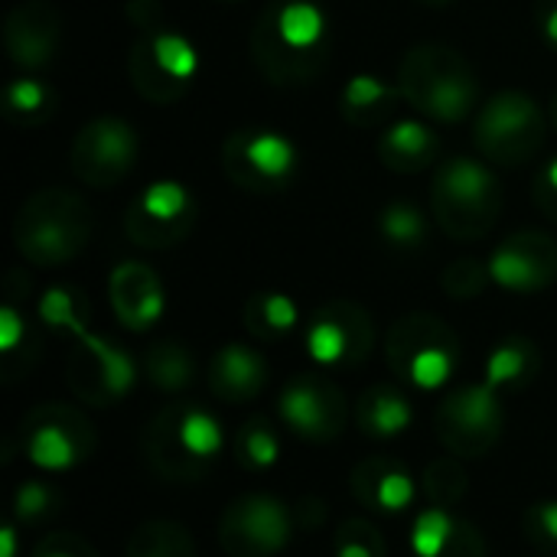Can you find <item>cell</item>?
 <instances>
[{"mask_svg":"<svg viewBox=\"0 0 557 557\" xmlns=\"http://www.w3.org/2000/svg\"><path fill=\"white\" fill-rule=\"evenodd\" d=\"M548 134V117L542 104L525 91H499L490 98L476 117L473 137L486 160L499 166L529 163Z\"/></svg>","mask_w":557,"mask_h":557,"instance_id":"obj_7","label":"cell"},{"mask_svg":"<svg viewBox=\"0 0 557 557\" xmlns=\"http://www.w3.org/2000/svg\"><path fill=\"white\" fill-rule=\"evenodd\" d=\"M127 75H131V85L137 88V95L147 98L150 104H173L189 88V82H180L176 75H170L160 65V59H157L147 33H140L137 42L127 52Z\"/></svg>","mask_w":557,"mask_h":557,"instance_id":"obj_27","label":"cell"},{"mask_svg":"<svg viewBox=\"0 0 557 557\" xmlns=\"http://www.w3.org/2000/svg\"><path fill=\"white\" fill-rule=\"evenodd\" d=\"M65 382L78 401L91 408H111L134 388L137 366L131 352H124L111 339L82 333L75 336V349L69 352Z\"/></svg>","mask_w":557,"mask_h":557,"instance_id":"obj_12","label":"cell"},{"mask_svg":"<svg viewBox=\"0 0 557 557\" xmlns=\"http://www.w3.org/2000/svg\"><path fill=\"white\" fill-rule=\"evenodd\" d=\"M196 222V202L186 193V186L173 180L150 183L127 209L124 232L137 248L147 251H166L180 245Z\"/></svg>","mask_w":557,"mask_h":557,"instance_id":"obj_15","label":"cell"},{"mask_svg":"<svg viewBox=\"0 0 557 557\" xmlns=\"http://www.w3.org/2000/svg\"><path fill=\"white\" fill-rule=\"evenodd\" d=\"M539 369H542L539 346L525 336H509L490 352L483 382L490 388H496L499 395L503 392H522L535 382Z\"/></svg>","mask_w":557,"mask_h":557,"instance_id":"obj_26","label":"cell"},{"mask_svg":"<svg viewBox=\"0 0 557 557\" xmlns=\"http://www.w3.org/2000/svg\"><path fill=\"white\" fill-rule=\"evenodd\" d=\"M134 160H137V134L121 117L88 121L69 147L72 173L95 189L117 186L134 170Z\"/></svg>","mask_w":557,"mask_h":557,"instance_id":"obj_14","label":"cell"},{"mask_svg":"<svg viewBox=\"0 0 557 557\" xmlns=\"http://www.w3.org/2000/svg\"><path fill=\"white\" fill-rule=\"evenodd\" d=\"M127 557H196V545L183 525L157 519V522H144L131 535Z\"/></svg>","mask_w":557,"mask_h":557,"instance_id":"obj_30","label":"cell"},{"mask_svg":"<svg viewBox=\"0 0 557 557\" xmlns=\"http://www.w3.org/2000/svg\"><path fill=\"white\" fill-rule=\"evenodd\" d=\"M26 336H29V330H26L23 317L13 307H3L0 310V349H3V356H10L20 343H26Z\"/></svg>","mask_w":557,"mask_h":557,"instance_id":"obj_44","label":"cell"},{"mask_svg":"<svg viewBox=\"0 0 557 557\" xmlns=\"http://www.w3.org/2000/svg\"><path fill=\"white\" fill-rule=\"evenodd\" d=\"M418 3H424V7H447V3H454V0H418Z\"/></svg>","mask_w":557,"mask_h":557,"instance_id":"obj_48","label":"cell"},{"mask_svg":"<svg viewBox=\"0 0 557 557\" xmlns=\"http://www.w3.org/2000/svg\"><path fill=\"white\" fill-rule=\"evenodd\" d=\"M294 509L271 493H248L219 519V545L228 557H274L290 545Z\"/></svg>","mask_w":557,"mask_h":557,"instance_id":"obj_10","label":"cell"},{"mask_svg":"<svg viewBox=\"0 0 557 557\" xmlns=\"http://www.w3.org/2000/svg\"><path fill=\"white\" fill-rule=\"evenodd\" d=\"M401 101L441 124H460L476 108V75L470 62L441 42L411 46L398 65Z\"/></svg>","mask_w":557,"mask_h":557,"instance_id":"obj_4","label":"cell"},{"mask_svg":"<svg viewBox=\"0 0 557 557\" xmlns=\"http://www.w3.org/2000/svg\"><path fill=\"white\" fill-rule=\"evenodd\" d=\"M490 274L512 294H535L557 281V242L545 232H516L499 242Z\"/></svg>","mask_w":557,"mask_h":557,"instance_id":"obj_17","label":"cell"},{"mask_svg":"<svg viewBox=\"0 0 557 557\" xmlns=\"http://www.w3.org/2000/svg\"><path fill=\"white\" fill-rule=\"evenodd\" d=\"M225 447L219 421L199 405H166L140 437L147 467L166 483H199Z\"/></svg>","mask_w":557,"mask_h":557,"instance_id":"obj_2","label":"cell"},{"mask_svg":"<svg viewBox=\"0 0 557 557\" xmlns=\"http://www.w3.org/2000/svg\"><path fill=\"white\" fill-rule=\"evenodd\" d=\"M127 16H131V23L140 33H160V29H166L163 26V7H160V0H131L127 3Z\"/></svg>","mask_w":557,"mask_h":557,"instance_id":"obj_43","label":"cell"},{"mask_svg":"<svg viewBox=\"0 0 557 557\" xmlns=\"http://www.w3.org/2000/svg\"><path fill=\"white\" fill-rule=\"evenodd\" d=\"M437 437L460 460L486 457L503 437V401L486 382L450 392L437 408Z\"/></svg>","mask_w":557,"mask_h":557,"instance_id":"obj_9","label":"cell"},{"mask_svg":"<svg viewBox=\"0 0 557 557\" xmlns=\"http://www.w3.org/2000/svg\"><path fill=\"white\" fill-rule=\"evenodd\" d=\"M297 166V150L277 131L242 127L232 131L222 144L225 176L248 193H277L290 186Z\"/></svg>","mask_w":557,"mask_h":557,"instance_id":"obj_11","label":"cell"},{"mask_svg":"<svg viewBox=\"0 0 557 557\" xmlns=\"http://www.w3.org/2000/svg\"><path fill=\"white\" fill-rule=\"evenodd\" d=\"M411 401L395 385H372L356 401V424L372 441H392L411 428Z\"/></svg>","mask_w":557,"mask_h":557,"instance_id":"obj_24","label":"cell"},{"mask_svg":"<svg viewBox=\"0 0 557 557\" xmlns=\"http://www.w3.org/2000/svg\"><path fill=\"white\" fill-rule=\"evenodd\" d=\"M411 548L414 557H486V542L473 522L434 506L414 519Z\"/></svg>","mask_w":557,"mask_h":557,"instance_id":"obj_22","label":"cell"},{"mask_svg":"<svg viewBox=\"0 0 557 557\" xmlns=\"http://www.w3.org/2000/svg\"><path fill=\"white\" fill-rule=\"evenodd\" d=\"M532 196H535V206L557 225V157L542 170V176L535 180Z\"/></svg>","mask_w":557,"mask_h":557,"instance_id":"obj_42","label":"cell"},{"mask_svg":"<svg viewBox=\"0 0 557 557\" xmlns=\"http://www.w3.org/2000/svg\"><path fill=\"white\" fill-rule=\"evenodd\" d=\"M522 532L535 548L557 555V499L529 506L522 516Z\"/></svg>","mask_w":557,"mask_h":557,"instance_id":"obj_40","label":"cell"},{"mask_svg":"<svg viewBox=\"0 0 557 557\" xmlns=\"http://www.w3.org/2000/svg\"><path fill=\"white\" fill-rule=\"evenodd\" d=\"M379 235L398 248V251H414L428 238V222L418 206L411 202H388L379 215Z\"/></svg>","mask_w":557,"mask_h":557,"instance_id":"obj_35","label":"cell"},{"mask_svg":"<svg viewBox=\"0 0 557 557\" xmlns=\"http://www.w3.org/2000/svg\"><path fill=\"white\" fill-rule=\"evenodd\" d=\"M352 499L372 512H405L411 509L414 496H418V483L414 476L392 457H369L352 470L349 480Z\"/></svg>","mask_w":557,"mask_h":557,"instance_id":"obj_20","label":"cell"},{"mask_svg":"<svg viewBox=\"0 0 557 557\" xmlns=\"http://www.w3.org/2000/svg\"><path fill=\"white\" fill-rule=\"evenodd\" d=\"M535 16H539L545 39L557 46V0H535Z\"/></svg>","mask_w":557,"mask_h":557,"instance_id":"obj_45","label":"cell"},{"mask_svg":"<svg viewBox=\"0 0 557 557\" xmlns=\"http://www.w3.org/2000/svg\"><path fill=\"white\" fill-rule=\"evenodd\" d=\"M297 320H300L297 304L287 294H277V290L251 294L245 310H242V323H245L248 336H255L261 343H281L284 336L294 333Z\"/></svg>","mask_w":557,"mask_h":557,"instance_id":"obj_28","label":"cell"},{"mask_svg":"<svg viewBox=\"0 0 557 557\" xmlns=\"http://www.w3.org/2000/svg\"><path fill=\"white\" fill-rule=\"evenodd\" d=\"M235 457L245 470H271L281 457V437L268 418H248L235 434Z\"/></svg>","mask_w":557,"mask_h":557,"instance_id":"obj_32","label":"cell"},{"mask_svg":"<svg viewBox=\"0 0 557 557\" xmlns=\"http://www.w3.org/2000/svg\"><path fill=\"white\" fill-rule=\"evenodd\" d=\"M33 557H101L85 539L72 535V532H55V535H46L36 548Z\"/></svg>","mask_w":557,"mask_h":557,"instance_id":"obj_41","label":"cell"},{"mask_svg":"<svg viewBox=\"0 0 557 557\" xmlns=\"http://www.w3.org/2000/svg\"><path fill=\"white\" fill-rule=\"evenodd\" d=\"M251 59L274 85L317 82L330 62L326 16L310 0H274L251 29Z\"/></svg>","mask_w":557,"mask_h":557,"instance_id":"obj_1","label":"cell"},{"mask_svg":"<svg viewBox=\"0 0 557 557\" xmlns=\"http://www.w3.org/2000/svg\"><path fill=\"white\" fill-rule=\"evenodd\" d=\"M398 98H401L398 85H388L379 75H352L343 88L339 108L352 127L372 131V127L388 124L392 111L398 108Z\"/></svg>","mask_w":557,"mask_h":557,"instance_id":"obj_25","label":"cell"},{"mask_svg":"<svg viewBox=\"0 0 557 557\" xmlns=\"http://www.w3.org/2000/svg\"><path fill=\"white\" fill-rule=\"evenodd\" d=\"M385 356L401 382L421 392H437L460 366V339L434 313H405L388 330Z\"/></svg>","mask_w":557,"mask_h":557,"instance_id":"obj_6","label":"cell"},{"mask_svg":"<svg viewBox=\"0 0 557 557\" xmlns=\"http://www.w3.org/2000/svg\"><path fill=\"white\" fill-rule=\"evenodd\" d=\"M91 238L88 202L62 186L33 193L13 219V245L36 268H62L85 251Z\"/></svg>","mask_w":557,"mask_h":557,"instance_id":"obj_3","label":"cell"},{"mask_svg":"<svg viewBox=\"0 0 557 557\" xmlns=\"http://www.w3.org/2000/svg\"><path fill=\"white\" fill-rule=\"evenodd\" d=\"M62 509V493L46 480H26L13 496V519L20 525H39Z\"/></svg>","mask_w":557,"mask_h":557,"instance_id":"obj_36","label":"cell"},{"mask_svg":"<svg viewBox=\"0 0 557 557\" xmlns=\"http://www.w3.org/2000/svg\"><path fill=\"white\" fill-rule=\"evenodd\" d=\"M421 490L434 509H457L470 493V476L460 463V457H437L424 467Z\"/></svg>","mask_w":557,"mask_h":557,"instance_id":"obj_31","label":"cell"},{"mask_svg":"<svg viewBox=\"0 0 557 557\" xmlns=\"http://www.w3.org/2000/svg\"><path fill=\"white\" fill-rule=\"evenodd\" d=\"M55 108V95L46 82L39 78H16L7 85V95H3V111L10 121H20V124H39L52 114Z\"/></svg>","mask_w":557,"mask_h":557,"instance_id":"obj_33","label":"cell"},{"mask_svg":"<svg viewBox=\"0 0 557 557\" xmlns=\"http://www.w3.org/2000/svg\"><path fill=\"white\" fill-rule=\"evenodd\" d=\"M0 542H3V552H0V557H13V545H16V532H13V525H7V529L0 532Z\"/></svg>","mask_w":557,"mask_h":557,"instance_id":"obj_46","label":"cell"},{"mask_svg":"<svg viewBox=\"0 0 557 557\" xmlns=\"http://www.w3.org/2000/svg\"><path fill=\"white\" fill-rule=\"evenodd\" d=\"M39 320L75 339V336L88 333V304L72 287H52L39 300Z\"/></svg>","mask_w":557,"mask_h":557,"instance_id":"obj_34","label":"cell"},{"mask_svg":"<svg viewBox=\"0 0 557 557\" xmlns=\"http://www.w3.org/2000/svg\"><path fill=\"white\" fill-rule=\"evenodd\" d=\"M150 36V46L160 59V65L176 75L180 82H189L199 69V59H196V49L189 46V39L170 33V29H160V33H147Z\"/></svg>","mask_w":557,"mask_h":557,"instance_id":"obj_39","label":"cell"},{"mask_svg":"<svg viewBox=\"0 0 557 557\" xmlns=\"http://www.w3.org/2000/svg\"><path fill=\"white\" fill-rule=\"evenodd\" d=\"M431 209L454 242H480L499 222L503 193L486 163L473 157H450L434 176Z\"/></svg>","mask_w":557,"mask_h":557,"instance_id":"obj_5","label":"cell"},{"mask_svg":"<svg viewBox=\"0 0 557 557\" xmlns=\"http://www.w3.org/2000/svg\"><path fill=\"white\" fill-rule=\"evenodd\" d=\"M222 3H238V0H222Z\"/></svg>","mask_w":557,"mask_h":557,"instance_id":"obj_49","label":"cell"},{"mask_svg":"<svg viewBox=\"0 0 557 557\" xmlns=\"http://www.w3.org/2000/svg\"><path fill=\"white\" fill-rule=\"evenodd\" d=\"M441 137L421 121H395L379 137V157L395 173H418L437 160Z\"/></svg>","mask_w":557,"mask_h":557,"instance_id":"obj_23","label":"cell"},{"mask_svg":"<svg viewBox=\"0 0 557 557\" xmlns=\"http://www.w3.org/2000/svg\"><path fill=\"white\" fill-rule=\"evenodd\" d=\"M144 375H147L150 388H157L163 395H180V392L193 388V382H196V359L183 343L160 339L144 356Z\"/></svg>","mask_w":557,"mask_h":557,"instance_id":"obj_29","label":"cell"},{"mask_svg":"<svg viewBox=\"0 0 557 557\" xmlns=\"http://www.w3.org/2000/svg\"><path fill=\"white\" fill-rule=\"evenodd\" d=\"M108 297H111V310H114L117 323L134 330V333L150 330L160 320V313H163L160 277L144 261H121L111 271Z\"/></svg>","mask_w":557,"mask_h":557,"instance_id":"obj_19","label":"cell"},{"mask_svg":"<svg viewBox=\"0 0 557 557\" xmlns=\"http://www.w3.org/2000/svg\"><path fill=\"white\" fill-rule=\"evenodd\" d=\"M20 450L39 470H72L95 454V428L72 405H39L20 424Z\"/></svg>","mask_w":557,"mask_h":557,"instance_id":"obj_8","label":"cell"},{"mask_svg":"<svg viewBox=\"0 0 557 557\" xmlns=\"http://www.w3.org/2000/svg\"><path fill=\"white\" fill-rule=\"evenodd\" d=\"M281 421L310 444H330L343 437L349 424V401L343 388L326 375H297L277 401Z\"/></svg>","mask_w":557,"mask_h":557,"instance_id":"obj_16","label":"cell"},{"mask_svg":"<svg viewBox=\"0 0 557 557\" xmlns=\"http://www.w3.org/2000/svg\"><path fill=\"white\" fill-rule=\"evenodd\" d=\"M62 39V16L49 0H23L7 13L3 23V46L13 65L36 72L46 69Z\"/></svg>","mask_w":557,"mask_h":557,"instance_id":"obj_18","label":"cell"},{"mask_svg":"<svg viewBox=\"0 0 557 557\" xmlns=\"http://www.w3.org/2000/svg\"><path fill=\"white\" fill-rule=\"evenodd\" d=\"M268 385V362L258 349L245 343L222 346L209 362V392L222 405H245Z\"/></svg>","mask_w":557,"mask_h":557,"instance_id":"obj_21","label":"cell"},{"mask_svg":"<svg viewBox=\"0 0 557 557\" xmlns=\"http://www.w3.org/2000/svg\"><path fill=\"white\" fill-rule=\"evenodd\" d=\"M490 281H493L490 264H483L476 258H457L441 274V287L450 300H473L486 290Z\"/></svg>","mask_w":557,"mask_h":557,"instance_id":"obj_37","label":"cell"},{"mask_svg":"<svg viewBox=\"0 0 557 557\" xmlns=\"http://www.w3.org/2000/svg\"><path fill=\"white\" fill-rule=\"evenodd\" d=\"M388 545L369 519H346L336 532L333 557H385Z\"/></svg>","mask_w":557,"mask_h":557,"instance_id":"obj_38","label":"cell"},{"mask_svg":"<svg viewBox=\"0 0 557 557\" xmlns=\"http://www.w3.org/2000/svg\"><path fill=\"white\" fill-rule=\"evenodd\" d=\"M548 117H552V127L557 131V95L552 98V104H548Z\"/></svg>","mask_w":557,"mask_h":557,"instance_id":"obj_47","label":"cell"},{"mask_svg":"<svg viewBox=\"0 0 557 557\" xmlns=\"http://www.w3.org/2000/svg\"><path fill=\"white\" fill-rule=\"evenodd\" d=\"M375 323L366 307L352 300L323 304L307 326V352L326 369H356L372 356Z\"/></svg>","mask_w":557,"mask_h":557,"instance_id":"obj_13","label":"cell"}]
</instances>
